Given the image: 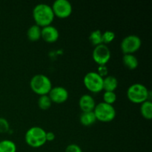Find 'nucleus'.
<instances>
[{"instance_id": "nucleus-1", "label": "nucleus", "mask_w": 152, "mask_h": 152, "mask_svg": "<svg viewBox=\"0 0 152 152\" xmlns=\"http://www.w3.org/2000/svg\"><path fill=\"white\" fill-rule=\"evenodd\" d=\"M54 17L51 6L45 3L37 4L33 9V18L36 25L42 28L51 25Z\"/></svg>"}, {"instance_id": "nucleus-2", "label": "nucleus", "mask_w": 152, "mask_h": 152, "mask_svg": "<svg viewBox=\"0 0 152 152\" xmlns=\"http://www.w3.org/2000/svg\"><path fill=\"white\" fill-rule=\"evenodd\" d=\"M26 143L32 148H39L46 143V132L41 127L34 126L28 129L25 135Z\"/></svg>"}, {"instance_id": "nucleus-3", "label": "nucleus", "mask_w": 152, "mask_h": 152, "mask_svg": "<svg viewBox=\"0 0 152 152\" xmlns=\"http://www.w3.org/2000/svg\"><path fill=\"white\" fill-rule=\"evenodd\" d=\"M150 92L145 86L142 83H134L127 90V97L133 103L141 104L149 99Z\"/></svg>"}, {"instance_id": "nucleus-4", "label": "nucleus", "mask_w": 152, "mask_h": 152, "mask_svg": "<svg viewBox=\"0 0 152 152\" xmlns=\"http://www.w3.org/2000/svg\"><path fill=\"white\" fill-rule=\"evenodd\" d=\"M31 88L34 93L40 95L48 94L52 88V83L48 76L45 74H36L30 81Z\"/></svg>"}, {"instance_id": "nucleus-5", "label": "nucleus", "mask_w": 152, "mask_h": 152, "mask_svg": "<svg viewBox=\"0 0 152 152\" xmlns=\"http://www.w3.org/2000/svg\"><path fill=\"white\" fill-rule=\"evenodd\" d=\"M93 111L96 116V120L103 123L112 121L117 114V111L113 105H110L104 102L96 104Z\"/></svg>"}, {"instance_id": "nucleus-6", "label": "nucleus", "mask_w": 152, "mask_h": 152, "mask_svg": "<svg viewBox=\"0 0 152 152\" xmlns=\"http://www.w3.org/2000/svg\"><path fill=\"white\" fill-rule=\"evenodd\" d=\"M83 83L86 88L93 93H98L103 90V77L96 71H89L83 78Z\"/></svg>"}, {"instance_id": "nucleus-7", "label": "nucleus", "mask_w": 152, "mask_h": 152, "mask_svg": "<svg viewBox=\"0 0 152 152\" xmlns=\"http://www.w3.org/2000/svg\"><path fill=\"white\" fill-rule=\"evenodd\" d=\"M141 45H142V40L140 37H138L137 35L131 34L126 36L123 39L120 43V48L124 54L126 53L133 54L140 48Z\"/></svg>"}, {"instance_id": "nucleus-8", "label": "nucleus", "mask_w": 152, "mask_h": 152, "mask_svg": "<svg viewBox=\"0 0 152 152\" xmlns=\"http://www.w3.org/2000/svg\"><path fill=\"white\" fill-rule=\"evenodd\" d=\"M111 56V50L107 45L100 44L95 46L92 52L94 61L99 65H105Z\"/></svg>"}, {"instance_id": "nucleus-9", "label": "nucleus", "mask_w": 152, "mask_h": 152, "mask_svg": "<svg viewBox=\"0 0 152 152\" xmlns=\"http://www.w3.org/2000/svg\"><path fill=\"white\" fill-rule=\"evenodd\" d=\"M53 14L59 18H67L71 14L72 4L68 0H56L51 6Z\"/></svg>"}, {"instance_id": "nucleus-10", "label": "nucleus", "mask_w": 152, "mask_h": 152, "mask_svg": "<svg viewBox=\"0 0 152 152\" xmlns=\"http://www.w3.org/2000/svg\"><path fill=\"white\" fill-rule=\"evenodd\" d=\"M48 95L51 99L52 102L59 104L63 103L68 99L69 93L65 88L62 86H56V87H52Z\"/></svg>"}, {"instance_id": "nucleus-11", "label": "nucleus", "mask_w": 152, "mask_h": 152, "mask_svg": "<svg viewBox=\"0 0 152 152\" xmlns=\"http://www.w3.org/2000/svg\"><path fill=\"white\" fill-rule=\"evenodd\" d=\"M59 33L57 28L53 25H47L41 29V38L48 43L55 42L58 40Z\"/></svg>"}, {"instance_id": "nucleus-12", "label": "nucleus", "mask_w": 152, "mask_h": 152, "mask_svg": "<svg viewBox=\"0 0 152 152\" xmlns=\"http://www.w3.org/2000/svg\"><path fill=\"white\" fill-rule=\"evenodd\" d=\"M94 98L90 94H83L79 99V106L83 112L94 111L95 108Z\"/></svg>"}, {"instance_id": "nucleus-13", "label": "nucleus", "mask_w": 152, "mask_h": 152, "mask_svg": "<svg viewBox=\"0 0 152 152\" xmlns=\"http://www.w3.org/2000/svg\"><path fill=\"white\" fill-rule=\"evenodd\" d=\"M118 86V80L114 76L108 75L103 78V90L105 91H115Z\"/></svg>"}, {"instance_id": "nucleus-14", "label": "nucleus", "mask_w": 152, "mask_h": 152, "mask_svg": "<svg viewBox=\"0 0 152 152\" xmlns=\"http://www.w3.org/2000/svg\"><path fill=\"white\" fill-rule=\"evenodd\" d=\"M80 121L84 126H90L94 124L95 122L96 121V118L93 111H86V112H82V114H80Z\"/></svg>"}, {"instance_id": "nucleus-15", "label": "nucleus", "mask_w": 152, "mask_h": 152, "mask_svg": "<svg viewBox=\"0 0 152 152\" xmlns=\"http://www.w3.org/2000/svg\"><path fill=\"white\" fill-rule=\"evenodd\" d=\"M123 62L125 66L130 70H134L137 68L138 59L136 56H134L132 53H126L123 56Z\"/></svg>"}, {"instance_id": "nucleus-16", "label": "nucleus", "mask_w": 152, "mask_h": 152, "mask_svg": "<svg viewBox=\"0 0 152 152\" xmlns=\"http://www.w3.org/2000/svg\"><path fill=\"white\" fill-rule=\"evenodd\" d=\"M41 27L34 24L32 25L27 31V37L28 39L32 42L37 41L41 38Z\"/></svg>"}, {"instance_id": "nucleus-17", "label": "nucleus", "mask_w": 152, "mask_h": 152, "mask_svg": "<svg viewBox=\"0 0 152 152\" xmlns=\"http://www.w3.org/2000/svg\"><path fill=\"white\" fill-rule=\"evenodd\" d=\"M140 113L146 120H151L152 118V102L150 99L141 103Z\"/></svg>"}, {"instance_id": "nucleus-18", "label": "nucleus", "mask_w": 152, "mask_h": 152, "mask_svg": "<svg viewBox=\"0 0 152 152\" xmlns=\"http://www.w3.org/2000/svg\"><path fill=\"white\" fill-rule=\"evenodd\" d=\"M16 145L10 140L0 141V152H16Z\"/></svg>"}, {"instance_id": "nucleus-19", "label": "nucleus", "mask_w": 152, "mask_h": 152, "mask_svg": "<svg viewBox=\"0 0 152 152\" xmlns=\"http://www.w3.org/2000/svg\"><path fill=\"white\" fill-rule=\"evenodd\" d=\"M52 105V101L48 94L39 96L38 99V106L42 110H47L50 108Z\"/></svg>"}, {"instance_id": "nucleus-20", "label": "nucleus", "mask_w": 152, "mask_h": 152, "mask_svg": "<svg viewBox=\"0 0 152 152\" xmlns=\"http://www.w3.org/2000/svg\"><path fill=\"white\" fill-rule=\"evenodd\" d=\"M89 40L91 43L94 46L102 44V32L99 30H95L91 33L89 36Z\"/></svg>"}, {"instance_id": "nucleus-21", "label": "nucleus", "mask_w": 152, "mask_h": 152, "mask_svg": "<svg viewBox=\"0 0 152 152\" xmlns=\"http://www.w3.org/2000/svg\"><path fill=\"white\" fill-rule=\"evenodd\" d=\"M115 33L111 30H107L105 32L102 33V44L107 45L108 43H111L114 41L115 39Z\"/></svg>"}, {"instance_id": "nucleus-22", "label": "nucleus", "mask_w": 152, "mask_h": 152, "mask_svg": "<svg viewBox=\"0 0 152 152\" xmlns=\"http://www.w3.org/2000/svg\"><path fill=\"white\" fill-rule=\"evenodd\" d=\"M102 98H103L104 102L113 105L117 100V94L115 91H105Z\"/></svg>"}, {"instance_id": "nucleus-23", "label": "nucleus", "mask_w": 152, "mask_h": 152, "mask_svg": "<svg viewBox=\"0 0 152 152\" xmlns=\"http://www.w3.org/2000/svg\"><path fill=\"white\" fill-rule=\"evenodd\" d=\"M10 129L8 121L4 117H0V133H6Z\"/></svg>"}, {"instance_id": "nucleus-24", "label": "nucleus", "mask_w": 152, "mask_h": 152, "mask_svg": "<svg viewBox=\"0 0 152 152\" xmlns=\"http://www.w3.org/2000/svg\"><path fill=\"white\" fill-rule=\"evenodd\" d=\"M65 152H83V150L80 145L75 143H71L66 147Z\"/></svg>"}, {"instance_id": "nucleus-25", "label": "nucleus", "mask_w": 152, "mask_h": 152, "mask_svg": "<svg viewBox=\"0 0 152 152\" xmlns=\"http://www.w3.org/2000/svg\"><path fill=\"white\" fill-rule=\"evenodd\" d=\"M97 73L104 78L105 77H106L107 74H108V68L105 65H99Z\"/></svg>"}, {"instance_id": "nucleus-26", "label": "nucleus", "mask_w": 152, "mask_h": 152, "mask_svg": "<svg viewBox=\"0 0 152 152\" xmlns=\"http://www.w3.org/2000/svg\"><path fill=\"white\" fill-rule=\"evenodd\" d=\"M55 139V134L52 132H46V140L53 141Z\"/></svg>"}]
</instances>
